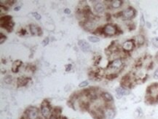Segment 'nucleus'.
I'll return each instance as SVG.
<instances>
[{
	"label": "nucleus",
	"mask_w": 158,
	"mask_h": 119,
	"mask_svg": "<svg viewBox=\"0 0 158 119\" xmlns=\"http://www.w3.org/2000/svg\"><path fill=\"white\" fill-rule=\"evenodd\" d=\"M146 98L150 102H158V83H154L149 86Z\"/></svg>",
	"instance_id": "f257e3e1"
},
{
	"label": "nucleus",
	"mask_w": 158,
	"mask_h": 119,
	"mask_svg": "<svg viewBox=\"0 0 158 119\" xmlns=\"http://www.w3.org/2000/svg\"><path fill=\"white\" fill-rule=\"evenodd\" d=\"M41 113L45 118H50L52 115L50 103L47 100H44L41 104Z\"/></svg>",
	"instance_id": "f03ea898"
},
{
	"label": "nucleus",
	"mask_w": 158,
	"mask_h": 119,
	"mask_svg": "<svg viewBox=\"0 0 158 119\" xmlns=\"http://www.w3.org/2000/svg\"><path fill=\"white\" fill-rule=\"evenodd\" d=\"M12 18L10 15H5L1 18V26L2 27L7 29L9 32H11L13 27V22L11 20Z\"/></svg>",
	"instance_id": "7ed1b4c3"
},
{
	"label": "nucleus",
	"mask_w": 158,
	"mask_h": 119,
	"mask_svg": "<svg viewBox=\"0 0 158 119\" xmlns=\"http://www.w3.org/2000/svg\"><path fill=\"white\" fill-rule=\"evenodd\" d=\"M27 119H40L39 115V110L34 107H29L25 112Z\"/></svg>",
	"instance_id": "20e7f679"
},
{
	"label": "nucleus",
	"mask_w": 158,
	"mask_h": 119,
	"mask_svg": "<svg viewBox=\"0 0 158 119\" xmlns=\"http://www.w3.org/2000/svg\"><path fill=\"white\" fill-rule=\"evenodd\" d=\"M103 32L107 36H113L117 33V26L113 24H106L103 28Z\"/></svg>",
	"instance_id": "39448f33"
},
{
	"label": "nucleus",
	"mask_w": 158,
	"mask_h": 119,
	"mask_svg": "<svg viewBox=\"0 0 158 119\" xmlns=\"http://www.w3.org/2000/svg\"><path fill=\"white\" fill-rule=\"evenodd\" d=\"M123 66V61L121 59H116L110 63L108 66L109 69H113V70H117L121 69Z\"/></svg>",
	"instance_id": "423d86ee"
},
{
	"label": "nucleus",
	"mask_w": 158,
	"mask_h": 119,
	"mask_svg": "<svg viewBox=\"0 0 158 119\" xmlns=\"http://www.w3.org/2000/svg\"><path fill=\"white\" fill-rule=\"evenodd\" d=\"M103 114H104V119H114L116 112L113 107H108L103 110Z\"/></svg>",
	"instance_id": "0eeeda50"
},
{
	"label": "nucleus",
	"mask_w": 158,
	"mask_h": 119,
	"mask_svg": "<svg viewBox=\"0 0 158 119\" xmlns=\"http://www.w3.org/2000/svg\"><path fill=\"white\" fill-rule=\"evenodd\" d=\"M136 15V10L133 7H128L122 13V16L125 19H131Z\"/></svg>",
	"instance_id": "6e6552de"
},
{
	"label": "nucleus",
	"mask_w": 158,
	"mask_h": 119,
	"mask_svg": "<svg viewBox=\"0 0 158 119\" xmlns=\"http://www.w3.org/2000/svg\"><path fill=\"white\" fill-rule=\"evenodd\" d=\"M135 47V42L133 40H129L125 41L123 44V49L125 51H130L133 50Z\"/></svg>",
	"instance_id": "1a4fd4ad"
},
{
	"label": "nucleus",
	"mask_w": 158,
	"mask_h": 119,
	"mask_svg": "<svg viewBox=\"0 0 158 119\" xmlns=\"http://www.w3.org/2000/svg\"><path fill=\"white\" fill-rule=\"evenodd\" d=\"M116 94L117 99H121L123 96L128 95V94H130V91L128 90L127 89H125V88L119 86V87L116 89Z\"/></svg>",
	"instance_id": "9d476101"
},
{
	"label": "nucleus",
	"mask_w": 158,
	"mask_h": 119,
	"mask_svg": "<svg viewBox=\"0 0 158 119\" xmlns=\"http://www.w3.org/2000/svg\"><path fill=\"white\" fill-rule=\"evenodd\" d=\"M78 45L81 48V50L84 52H89L91 49V46L88 42H86L84 40H81L78 42Z\"/></svg>",
	"instance_id": "9b49d317"
},
{
	"label": "nucleus",
	"mask_w": 158,
	"mask_h": 119,
	"mask_svg": "<svg viewBox=\"0 0 158 119\" xmlns=\"http://www.w3.org/2000/svg\"><path fill=\"white\" fill-rule=\"evenodd\" d=\"M30 31L31 34L34 36H41L42 35V30L39 26L35 25L30 26Z\"/></svg>",
	"instance_id": "f8f14e48"
},
{
	"label": "nucleus",
	"mask_w": 158,
	"mask_h": 119,
	"mask_svg": "<svg viewBox=\"0 0 158 119\" xmlns=\"http://www.w3.org/2000/svg\"><path fill=\"white\" fill-rule=\"evenodd\" d=\"M101 97H102V99L106 102H112L114 101L112 95L109 92H103L101 94Z\"/></svg>",
	"instance_id": "ddd939ff"
},
{
	"label": "nucleus",
	"mask_w": 158,
	"mask_h": 119,
	"mask_svg": "<svg viewBox=\"0 0 158 119\" xmlns=\"http://www.w3.org/2000/svg\"><path fill=\"white\" fill-rule=\"evenodd\" d=\"M104 10H105L104 5H103L102 3H101V2H98V3H97L94 6V10L97 13H103L104 11Z\"/></svg>",
	"instance_id": "4468645a"
},
{
	"label": "nucleus",
	"mask_w": 158,
	"mask_h": 119,
	"mask_svg": "<svg viewBox=\"0 0 158 119\" xmlns=\"http://www.w3.org/2000/svg\"><path fill=\"white\" fill-rule=\"evenodd\" d=\"M21 64H22V61H20V60L15 61L13 63V64H12V72H18L19 67L21 66Z\"/></svg>",
	"instance_id": "2eb2a0df"
},
{
	"label": "nucleus",
	"mask_w": 158,
	"mask_h": 119,
	"mask_svg": "<svg viewBox=\"0 0 158 119\" xmlns=\"http://www.w3.org/2000/svg\"><path fill=\"white\" fill-rule=\"evenodd\" d=\"M123 1H120V0H113V1H111V6L114 9L119 8L123 5Z\"/></svg>",
	"instance_id": "dca6fc26"
},
{
	"label": "nucleus",
	"mask_w": 158,
	"mask_h": 119,
	"mask_svg": "<svg viewBox=\"0 0 158 119\" xmlns=\"http://www.w3.org/2000/svg\"><path fill=\"white\" fill-rule=\"evenodd\" d=\"M29 81V78L24 77H20L18 79V85L19 86H26Z\"/></svg>",
	"instance_id": "f3484780"
},
{
	"label": "nucleus",
	"mask_w": 158,
	"mask_h": 119,
	"mask_svg": "<svg viewBox=\"0 0 158 119\" xmlns=\"http://www.w3.org/2000/svg\"><path fill=\"white\" fill-rule=\"evenodd\" d=\"M93 27H94V24H93L91 20H87V21L85 23V29H86V30H92V29H93Z\"/></svg>",
	"instance_id": "a211bd4d"
},
{
	"label": "nucleus",
	"mask_w": 158,
	"mask_h": 119,
	"mask_svg": "<svg viewBox=\"0 0 158 119\" xmlns=\"http://www.w3.org/2000/svg\"><path fill=\"white\" fill-rule=\"evenodd\" d=\"M136 42L139 45H143L144 43V37L143 35H138L136 37Z\"/></svg>",
	"instance_id": "6ab92c4d"
},
{
	"label": "nucleus",
	"mask_w": 158,
	"mask_h": 119,
	"mask_svg": "<svg viewBox=\"0 0 158 119\" xmlns=\"http://www.w3.org/2000/svg\"><path fill=\"white\" fill-rule=\"evenodd\" d=\"M88 40H89V41H90L91 42H97L100 41V39L98 38V37H96V36H89V37H88Z\"/></svg>",
	"instance_id": "aec40b11"
},
{
	"label": "nucleus",
	"mask_w": 158,
	"mask_h": 119,
	"mask_svg": "<svg viewBox=\"0 0 158 119\" xmlns=\"http://www.w3.org/2000/svg\"><path fill=\"white\" fill-rule=\"evenodd\" d=\"M117 76V74H115V73H110L109 75H108L106 76V78H108L109 80H113V79L116 78Z\"/></svg>",
	"instance_id": "412c9836"
},
{
	"label": "nucleus",
	"mask_w": 158,
	"mask_h": 119,
	"mask_svg": "<svg viewBox=\"0 0 158 119\" xmlns=\"http://www.w3.org/2000/svg\"><path fill=\"white\" fill-rule=\"evenodd\" d=\"M145 25V20H144V17L143 14H141V19H140V26L142 27L144 26Z\"/></svg>",
	"instance_id": "4be33fe9"
},
{
	"label": "nucleus",
	"mask_w": 158,
	"mask_h": 119,
	"mask_svg": "<svg viewBox=\"0 0 158 119\" xmlns=\"http://www.w3.org/2000/svg\"><path fill=\"white\" fill-rule=\"evenodd\" d=\"M151 42H152V44L154 45V46H155L156 48H158V37H154L152 39Z\"/></svg>",
	"instance_id": "5701e85b"
},
{
	"label": "nucleus",
	"mask_w": 158,
	"mask_h": 119,
	"mask_svg": "<svg viewBox=\"0 0 158 119\" xmlns=\"http://www.w3.org/2000/svg\"><path fill=\"white\" fill-rule=\"evenodd\" d=\"M1 34V39H0V43L2 44L4 42H5V40H7V37H6V36H5V35H4V34L2 33V32H1V34Z\"/></svg>",
	"instance_id": "b1692460"
},
{
	"label": "nucleus",
	"mask_w": 158,
	"mask_h": 119,
	"mask_svg": "<svg viewBox=\"0 0 158 119\" xmlns=\"http://www.w3.org/2000/svg\"><path fill=\"white\" fill-rule=\"evenodd\" d=\"M88 81H83V82H82L81 83H79V87L80 88H83V87H85V86H87L88 85Z\"/></svg>",
	"instance_id": "393cba45"
},
{
	"label": "nucleus",
	"mask_w": 158,
	"mask_h": 119,
	"mask_svg": "<svg viewBox=\"0 0 158 119\" xmlns=\"http://www.w3.org/2000/svg\"><path fill=\"white\" fill-rule=\"evenodd\" d=\"M32 15H33V16H34V18L37 19V20H40V19H41V15H39L38 13H36V12L33 13H32Z\"/></svg>",
	"instance_id": "a878e982"
},
{
	"label": "nucleus",
	"mask_w": 158,
	"mask_h": 119,
	"mask_svg": "<svg viewBox=\"0 0 158 119\" xmlns=\"http://www.w3.org/2000/svg\"><path fill=\"white\" fill-rule=\"evenodd\" d=\"M48 42H49V38L48 37H46L44 40L42 41V45H43V46H46V45L48 44Z\"/></svg>",
	"instance_id": "bb28decb"
},
{
	"label": "nucleus",
	"mask_w": 158,
	"mask_h": 119,
	"mask_svg": "<svg viewBox=\"0 0 158 119\" xmlns=\"http://www.w3.org/2000/svg\"><path fill=\"white\" fill-rule=\"evenodd\" d=\"M153 77H154V78L156 79V80H157L158 79V69H157L156 70H155V73H154Z\"/></svg>",
	"instance_id": "cd10ccee"
},
{
	"label": "nucleus",
	"mask_w": 158,
	"mask_h": 119,
	"mask_svg": "<svg viewBox=\"0 0 158 119\" xmlns=\"http://www.w3.org/2000/svg\"><path fill=\"white\" fill-rule=\"evenodd\" d=\"M66 71L67 72V71H69L71 69V64H69V65H66Z\"/></svg>",
	"instance_id": "c85d7f7f"
},
{
	"label": "nucleus",
	"mask_w": 158,
	"mask_h": 119,
	"mask_svg": "<svg viewBox=\"0 0 158 119\" xmlns=\"http://www.w3.org/2000/svg\"><path fill=\"white\" fill-rule=\"evenodd\" d=\"M64 13H65L66 14H70L71 13V10H69V9L66 8V9H65V10H64Z\"/></svg>",
	"instance_id": "c756f323"
},
{
	"label": "nucleus",
	"mask_w": 158,
	"mask_h": 119,
	"mask_svg": "<svg viewBox=\"0 0 158 119\" xmlns=\"http://www.w3.org/2000/svg\"><path fill=\"white\" fill-rule=\"evenodd\" d=\"M20 7H15L14 10H15V11H18V10H20Z\"/></svg>",
	"instance_id": "7c9ffc66"
},
{
	"label": "nucleus",
	"mask_w": 158,
	"mask_h": 119,
	"mask_svg": "<svg viewBox=\"0 0 158 119\" xmlns=\"http://www.w3.org/2000/svg\"><path fill=\"white\" fill-rule=\"evenodd\" d=\"M21 119H24V118H21Z\"/></svg>",
	"instance_id": "2f4dec72"
}]
</instances>
